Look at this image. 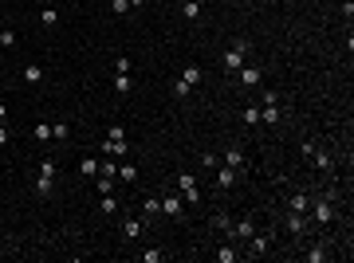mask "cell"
<instances>
[{
  "label": "cell",
  "instance_id": "cell-1",
  "mask_svg": "<svg viewBox=\"0 0 354 263\" xmlns=\"http://www.w3.org/2000/svg\"><path fill=\"white\" fill-rule=\"evenodd\" d=\"M55 177H59V165H55L51 158H44V161H40V173H36V185H32V189H36V197H51Z\"/></svg>",
  "mask_w": 354,
  "mask_h": 263
},
{
  "label": "cell",
  "instance_id": "cell-2",
  "mask_svg": "<svg viewBox=\"0 0 354 263\" xmlns=\"http://www.w3.org/2000/svg\"><path fill=\"white\" fill-rule=\"evenodd\" d=\"M244 63H248V40H236L228 52L220 55V67H224V71H240Z\"/></svg>",
  "mask_w": 354,
  "mask_h": 263
},
{
  "label": "cell",
  "instance_id": "cell-3",
  "mask_svg": "<svg viewBox=\"0 0 354 263\" xmlns=\"http://www.w3.org/2000/svg\"><path fill=\"white\" fill-rule=\"evenodd\" d=\"M177 193H181V201H189V205H197V201H201V189H197V177H193V173H177Z\"/></svg>",
  "mask_w": 354,
  "mask_h": 263
},
{
  "label": "cell",
  "instance_id": "cell-4",
  "mask_svg": "<svg viewBox=\"0 0 354 263\" xmlns=\"http://www.w3.org/2000/svg\"><path fill=\"white\" fill-rule=\"evenodd\" d=\"M307 224H311V220H307L303 212H287V216H283V228H287L291 236H303V232H307Z\"/></svg>",
  "mask_w": 354,
  "mask_h": 263
},
{
  "label": "cell",
  "instance_id": "cell-5",
  "mask_svg": "<svg viewBox=\"0 0 354 263\" xmlns=\"http://www.w3.org/2000/svg\"><path fill=\"white\" fill-rule=\"evenodd\" d=\"M307 209H311V193H291L287 197V212H303L307 216Z\"/></svg>",
  "mask_w": 354,
  "mask_h": 263
},
{
  "label": "cell",
  "instance_id": "cell-6",
  "mask_svg": "<svg viewBox=\"0 0 354 263\" xmlns=\"http://www.w3.org/2000/svg\"><path fill=\"white\" fill-rule=\"evenodd\" d=\"M236 75H240V83H244V87H260V79H264V71H260V67H248V63H244Z\"/></svg>",
  "mask_w": 354,
  "mask_h": 263
},
{
  "label": "cell",
  "instance_id": "cell-7",
  "mask_svg": "<svg viewBox=\"0 0 354 263\" xmlns=\"http://www.w3.org/2000/svg\"><path fill=\"white\" fill-rule=\"evenodd\" d=\"M161 212L181 220V193H169V197H161Z\"/></svg>",
  "mask_w": 354,
  "mask_h": 263
},
{
  "label": "cell",
  "instance_id": "cell-8",
  "mask_svg": "<svg viewBox=\"0 0 354 263\" xmlns=\"http://www.w3.org/2000/svg\"><path fill=\"white\" fill-rule=\"evenodd\" d=\"M232 185H236V169L232 165H220L216 169V189H232Z\"/></svg>",
  "mask_w": 354,
  "mask_h": 263
},
{
  "label": "cell",
  "instance_id": "cell-9",
  "mask_svg": "<svg viewBox=\"0 0 354 263\" xmlns=\"http://www.w3.org/2000/svg\"><path fill=\"white\" fill-rule=\"evenodd\" d=\"M248 240H252V256H264V252H268V248H272V240H276V232H268V236H248Z\"/></svg>",
  "mask_w": 354,
  "mask_h": 263
},
{
  "label": "cell",
  "instance_id": "cell-10",
  "mask_svg": "<svg viewBox=\"0 0 354 263\" xmlns=\"http://www.w3.org/2000/svg\"><path fill=\"white\" fill-rule=\"evenodd\" d=\"M142 232H146V216H142V220H126V224H122V236H126V240H138Z\"/></svg>",
  "mask_w": 354,
  "mask_h": 263
},
{
  "label": "cell",
  "instance_id": "cell-11",
  "mask_svg": "<svg viewBox=\"0 0 354 263\" xmlns=\"http://www.w3.org/2000/svg\"><path fill=\"white\" fill-rule=\"evenodd\" d=\"M244 150H240V146H232V150H228V154H224V165H232V169H236V173H240V169H244Z\"/></svg>",
  "mask_w": 354,
  "mask_h": 263
},
{
  "label": "cell",
  "instance_id": "cell-12",
  "mask_svg": "<svg viewBox=\"0 0 354 263\" xmlns=\"http://www.w3.org/2000/svg\"><path fill=\"white\" fill-rule=\"evenodd\" d=\"M307 161H311V165H315V169H323V173H331V165H335V161L327 158V154H323V150H311V154H307Z\"/></svg>",
  "mask_w": 354,
  "mask_h": 263
},
{
  "label": "cell",
  "instance_id": "cell-13",
  "mask_svg": "<svg viewBox=\"0 0 354 263\" xmlns=\"http://www.w3.org/2000/svg\"><path fill=\"white\" fill-rule=\"evenodd\" d=\"M114 181H122V185H134L138 181V169L126 161V165H118V173H114Z\"/></svg>",
  "mask_w": 354,
  "mask_h": 263
},
{
  "label": "cell",
  "instance_id": "cell-14",
  "mask_svg": "<svg viewBox=\"0 0 354 263\" xmlns=\"http://www.w3.org/2000/svg\"><path fill=\"white\" fill-rule=\"evenodd\" d=\"M181 79H185V83H189V87H197V83H201L205 75H201V67H197V63H189V67H185V71H181Z\"/></svg>",
  "mask_w": 354,
  "mask_h": 263
},
{
  "label": "cell",
  "instance_id": "cell-15",
  "mask_svg": "<svg viewBox=\"0 0 354 263\" xmlns=\"http://www.w3.org/2000/svg\"><path fill=\"white\" fill-rule=\"evenodd\" d=\"M252 232H256V224H252V220H240V224H232V236H236V240H248Z\"/></svg>",
  "mask_w": 354,
  "mask_h": 263
},
{
  "label": "cell",
  "instance_id": "cell-16",
  "mask_svg": "<svg viewBox=\"0 0 354 263\" xmlns=\"http://www.w3.org/2000/svg\"><path fill=\"white\" fill-rule=\"evenodd\" d=\"M102 216H114V212H118V197H114V193H102Z\"/></svg>",
  "mask_w": 354,
  "mask_h": 263
},
{
  "label": "cell",
  "instance_id": "cell-17",
  "mask_svg": "<svg viewBox=\"0 0 354 263\" xmlns=\"http://www.w3.org/2000/svg\"><path fill=\"white\" fill-rule=\"evenodd\" d=\"M102 150H106V154H118V158H122V154H126V138H106V146H102Z\"/></svg>",
  "mask_w": 354,
  "mask_h": 263
},
{
  "label": "cell",
  "instance_id": "cell-18",
  "mask_svg": "<svg viewBox=\"0 0 354 263\" xmlns=\"http://www.w3.org/2000/svg\"><path fill=\"white\" fill-rule=\"evenodd\" d=\"M212 228H216V232H232V216H228V212H216V216H212Z\"/></svg>",
  "mask_w": 354,
  "mask_h": 263
},
{
  "label": "cell",
  "instance_id": "cell-19",
  "mask_svg": "<svg viewBox=\"0 0 354 263\" xmlns=\"http://www.w3.org/2000/svg\"><path fill=\"white\" fill-rule=\"evenodd\" d=\"M142 212H146V220L157 216V212H161V201H157V197H146V201H142Z\"/></svg>",
  "mask_w": 354,
  "mask_h": 263
},
{
  "label": "cell",
  "instance_id": "cell-20",
  "mask_svg": "<svg viewBox=\"0 0 354 263\" xmlns=\"http://www.w3.org/2000/svg\"><path fill=\"white\" fill-rule=\"evenodd\" d=\"M79 173H83V177H95V173H99V161H95V158H83V161H79Z\"/></svg>",
  "mask_w": 354,
  "mask_h": 263
},
{
  "label": "cell",
  "instance_id": "cell-21",
  "mask_svg": "<svg viewBox=\"0 0 354 263\" xmlns=\"http://www.w3.org/2000/svg\"><path fill=\"white\" fill-rule=\"evenodd\" d=\"M40 24H44V28H55V24H59V12H55V8H44V12H40Z\"/></svg>",
  "mask_w": 354,
  "mask_h": 263
},
{
  "label": "cell",
  "instance_id": "cell-22",
  "mask_svg": "<svg viewBox=\"0 0 354 263\" xmlns=\"http://www.w3.org/2000/svg\"><path fill=\"white\" fill-rule=\"evenodd\" d=\"M181 16H185V20H197V16H201V4H197V0H185Z\"/></svg>",
  "mask_w": 354,
  "mask_h": 263
},
{
  "label": "cell",
  "instance_id": "cell-23",
  "mask_svg": "<svg viewBox=\"0 0 354 263\" xmlns=\"http://www.w3.org/2000/svg\"><path fill=\"white\" fill-rule=\"evenodd\" d=\"M24 79H28V83H40V79H44V67L28 63V67H24Z\"/></svg>",
  "mask_w": 354,
  "mask_h": 263
},
{
  "label": "cell",
  "instance_id": "cell-24",
  "mask_svg": "<svg viewBox=\"0 0 354 263\" xmlns=\"http://www.w3.org/2000/svg\"><path fill=\"white\" fill-rule=\"evenodd\" d=\"M114 91H118V95H130V91H134L130 75H118V79H114Z\"/></svg>",
  "mask_w": 354,
  "mask_h": 263
},
{
  "label": "cell",
  "instance_id": "cell-25",
  "mask_svg": "<svg viewBox=\"0 0 354 263\" xmlns=\"http://www.w3.org/2000/svg\"><path fill=\"white\" fill-rule=\"evenodd\" d=\"M216 260H220V263H236V260H240V252H236V248H220Z\"/></svg>",
  "mask_w": 354,
  "mask_h": 263
},
{
  "label": "cell",
  "instance_id": "cell-26",
  "mask_svg": "<svg viewBox=\"0 0 354 263\" xmlns=\"http://www.w3.org/2000/svg\"><path fill=\"white\" fill-rule=\"evenodd\" d=\"M303 260H307V263H323V260H327V248H311Z\"/></svg>",
  "mask_w": 354,
  "mask_h": 263
},
{
  "label": "cell",
  "instance_id": "cell-27",
  "mask_svg": "<svg viewBox=\"0 0 354 263\" xmlns=\"http://www.w3.org/2000/svg\"><path fill=\"white\" fill-rule=\"evenodd\" d=\"M189 91H193V87H189L185 79H177V83H173V95H177V99H189Z\"/></svg>",
  "mask_w": 354,
  "mask_h": 263
},
{
  "label": "cell",
  "instance_id": "cell-28",
  "mask_svg": "<svg viewBox=\"0 0 354 263\" xmlns=\"http://www.w3.org/2000/svg\"><path fill=\"white\" fill-rule=\"evenodd\" d=\"M110 12H114V16H126V12H130V0H110Z\"/></svg>",
  "mask_w": 354,
  "mask_h": 263
},
{
  "label": "cell",
  "instance_id": "cell-29",
  "mask_svg": "<svg viewBox=\"0 0 354 263\" xmlns=\"http://www.w3.org/2000/svg\"><path fill=\"white\" fill-rule=\"evenodd\" d=\"M95 189H99V193H114V177H106V173H102V177H99V185H95Z\"/></svg>",
  "mask_w": 354,
  "mask_h": 263
},
{
  "label": "cell",
  "instance_id": "cell-30",
  "mask_svg": "<svg viewBox=\"0 0 354 263\" xmlns=\"http://www.w3.org/2000/svg\"><path fill=\"white\" fill-rule=\"evenodd\" d=\"M244 122H248V126H260V106H248V110H244Z\"/></svg>",
  "mask_w": 354,
  "mask_h": 263
},
{
  "label": "cell",
  "instance_id": "cell-31",
  "mask_svg": "<svg viewBox=\"0 0 354 263\" xmlns=\"http://www.w3.org/2000/svg\"><path fill=\"white\" fill-rule=\"evenodd\" d=\"M51 138H59V142H67V138H71V126H51Z\"/></svg>",
  "mask_w": 354,
  "mask_h": 263
},
{
  "label": "cell",
  "instance_id": "cell-32",
  "mask_svg": "<svg viewBox=\"0 0 354 263\" xmlns=\"http://www.w3.org/2000/svg\"><path fill=\"white\" fill-rule=\"evenodd\" d=\"M32 134H36L40 142H51V126H32Z\"/></svg>",
  "mask_w": 354,
  "mask_h": 263
},
{
  "label": "cell",
  "instance_id": "cell-33",
  "mask_svg": "<svg viewBox=\"0 0 354 263\" xmlns=\"http://www.w3.org/2000/svg\"><path fill=\"white\" fill-rule=\"evenodd\" d=\"M142 260H146V263H161V252H157V248H150V252H142Z\"/></svg>",
  "mask_w": 354,
  "mask_h": 263
},
{
  "label": "cell",
  "instance_id": "cell-34",
  "mask_svg": "<svg viewBox=\"0 0 354 263\" xmlns=\"http://www.w3.org/2000/svg\"><path fill=\"white\" fill-rule=\"evenodd\" d=\"M0 44L4 48H16V32H0Z\"/></svg>",
  "mask_w": 354,
  "mask_h": 263
},
{
  "label": "cell",
  "instance_id": "cell-35",
  "mask_svg": "<svg viewBox=\"0 0 354 263\" xmlns=\"http://www.w3.org/2000/svg\"><path fill=\"white\" fill-rule=\"evenodd\" d=\"M114 71L118 75H130V59H114Z\"/></svg>",
  "mask_w": 354,
  "mask_h": 263
},
{
  "label": "cell",
  "instance_id": "cell-36",
  "mask_svg": "<svg viewBox=\"0 0 354 263\" xmlns=\"http://www.w3.org/2000/svg\"><path fill=\"white\" fill-rule=\"evenodd\" d=\"M8 138H12V134H8V126L0 122V146H8Z\"/></svg>",
  "mask_w": 354,
  "mask_h": 263
},
{
  "label": "cell",
  "instance_id": "cell-37",
  "mask_svg": "<svg viewBox=\"0 0 354 263\" xmlns=\"http://www.w3.org/2000/svg\"><path fill=\"white\" fill-rule=\"evenodd\" d=\"M0 122H8V106L0 103Z\"/></svg>",
  "mask_w": 354,
  "mask_h": 263
}]
</instances>
